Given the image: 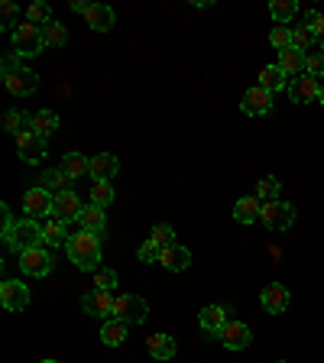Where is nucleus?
<instances>
[{"instance_id": "1", "label": "nucleus", "mask_w": 324, "mask_h": 363, "mask_svg": "<svg viewBox=\"0 0 324 363\" xmlns=\"http://www.w3.org/2000/svg\"><path fill=\"white\" fill-rule=\"evenodd\" d=\"M4 243L13 253H26L33 247H43V224L39 220H13L10 208L4 204Z\"/></svg>"}, {"instance_id": "2", "label": "nucleus", "mask_w": 324, "mask_h": 363, "mask_svg": "<svg viewBox=\"0 0 324 363\" xmlns=\"http://www.w3.org/2000/svg\"><path fill=\"white\" fill-rule=\"evenodd\" d=\"M65 253L75 263V269H82V272L101 269V237L98 234H88V230L72 234L65 243Z\"/></svg>"}, {"instance_id": "3", "label": "nucleus", "mask_w": 324, "mask_h": 363, "mask_svg": "<svg viewBox=\"0 0 324 363\" xmlns=\"http://www.w3.org/2000/svg\"><path fill=\"white\" fill-rule=\"evenodd\" d=\"M0 75H4V84H7V91L13 98H30L39 88V75L33 68L20 65V55H7L4 65H0Z\"/></svg>"}, {"instance_id": "4", "label": "nucleus", "mask_w": 324, "mask_h": 363, "mask_svg": "<svg viewBox=\"0 0 324 363\" xmlns=\"http://www.w3.org/2000/svg\"><path fill=\"white\" fill-rule=\"evenodd\" d=\"M13 49L20 59H36L39 52L45 49V36H43V26H36V23L23 20L20 26L13 30Z\"/></svg>"}, {"instance_id": "5", "label": "nucleus", "mask_w": 324, "mask_h": 363, "mask_svg": "<svg viewBox=\"0 0 324 363\" xmlns=\"http://www.w3.org/2000/svg\"><path fill=\"white\" fill-rule=\"evenodd\" d=\"M259 220L266 224V230L269 234H282V230H289V227L295 224V208L289 201H263V208H259Z\"/></svg>"}, {"instance_id": "6", "label": "nucleus", "mask_w": 324, "mask_h": 363, "mask_svg": "<svg viewBox=\"0 0 324 363\" xmlns=\"http://www.w3.org/2000/svg\"><path fill=\"white\" fill-rule=\"evenodd\" d=\"M113 318H121L127 325H143L146 318H150V302H146L143 295H117V302H113Z\"/></svg>"}, {"instance_id": "7", "label": "nucleus", "mask_w": 324, "mask_h": 363, "mask_svg": "<svg viewBox=\"0 0 324 363\" xmlns=\"http://www.w3.org/2000/svg\"><path fill=\"white\" fill-rule=\"evenodd\" d=\"M52 208H55V195H49V191L39 189V185H33V189L23 195V211H26L30 220L52 218Z\"/></svg>"}, {"instance_id": "8", "label": "nucleus", "mask_w": 324, "mask_h": 363, "mask_svg": "<svg viewBox=\"0 0 324 363\" xmlns=\"http://www.w3.org/2000/svg\"><path fill=\"white\" fill-rule=\"evenodd\" d=\"M113 298L111 292H104V289H91V292L82 295V311L91 318H101V321H107V318H113Z\"/></svg>"}, {"instance_id": "9", "label": "nucleus", "mask_w": 324, "mask_h": 363, "mask_svg": "<svg viewBox=\"0 0 324 363\" xmlns=\"http://www.w3.org/2000/svg\"><path fill=\"white\" fill-rule=\"evenodd\" d=\"M272 101H276V94H269V91L259 88V84H253L250 91H243L240 111L247 113V117H266V113L272 111Z\"/></svg>"}, {"instance_id": "10", "label": "nucleus", "mask_w": 324, "mask_h": 363, "mask_svg": "<svg viewBox=\"0 0 324 363\" xmlns=\"http://www.w3.org/2000/svg\"><path fill=\"white\" fill-rule=\"evenodd\" d=\"M20 269L26 272V276H49L52 272V253H49V247H33L26 250V253H20Z\"/></svg>"}, {"instance_id": "11", "label": "nucleus", "mask_w": 324, "mask_h": 363, "mask_svg": "<svg viewBox=\"0 0 324 363\" xmlns=\"http://www.w3.org/2000/svg\"><path fill=\"white\" fill-rule=\"evenodd\" d=\"M16 152H20L23 162H30V166H36L39 159L45 156V140H43L39 133H33L30 127H26L20 136H16Z\"/></svg>"}, {"instance_id": "12", "label": "nucleus", "mask_w": 324, "mask_h": 363, "mask_svg": "<svg viewBox=\"0 0 324 363\" xmlns=\"http://www.w3.org/2000/svg\"><path fill=\"white\" fill-rule=\"evenodd\" d=\"M0 302H4L7 311H23L30 305V289L23 286L20 279H7L0 286Z\"/></svg>"}, {"instance_id": "13", "label": "nucleus", "mask_w": 324, "mask_h": 363, "mask_svg": "<svg viewBox=\"0 0 324 363\" xmlns=\"http://www.w3.org/2000/svg\"><path fill=\"white\" fill-rule=\"evenodd\" d=\"M159 266H166L169 272H181L191 266V250L181 247V243H172V247L159 250Z\"/></svg>"}, {"instance_id": "14", "label": "nucleus", "mask_w": 324, "mask_h": 363, "mask_svg": "<svg viewBox=\"0 0 324 363\" xmlns=\"http://www.w3.org/2000/svg\"><path fill=\"white\" fill-rule=\"evenodd\" d=\"M218 337L224 340L227 350H243L250 340H253V331H250V325H243V321H227V328Z\"/></svg>"}, {"instance_id": "15", "label": "nucleus", "mask_w": 324, "mask_h": 363, "mask_svg": "<svg viewBox=\"0 0 324 363\" xmlns=\"http://www.w3.org/2000/svg\"><path fill=\"white\" fill-rule=\"evenodd\" d=\"M259 302H263V308L269 311V315H282V311L289 308V289L282 286V282H269V286L263 289V295H259Z\"/></svg>"}, {"instance_id": "16", "label": "nucleus", "mask_w": 324, "mask_h": 363, "mask_svg": "<svg viewBox=\"0 0 324 363\" xmlns=\"http://www.w3.org/2000/svg\"><path fill=\"white\" fill-rule=\"evenodd\" d=\"M318 78L311 75H302L295 78V82H289V98H292V104H311V101H318Z\"/></svg>"}, {"instance_id": "17", "label": "nucleus", "mask_w": 324, "mask_h": 363, "mask_svg": "<svg viewBox=\"0 0 324 363\" xmlns=\"http://www.w3.org/2000/svg\"><path fill=\"white\" fill-rule=\"evenodd\" d=\"M121 172V162L113 152H98V156H91V179L94 182H111L113 175Z\"/></svg>"}, {"instance_id": "18", "label": "nucleus", "mask_w": 324, "mask_h": 363, "mask_svg": "<svg viewBox=\"0 0 324 363\" xmlns=\"http://www.w3.org/2000/svg\"><path fill=\"white\" fill-rule=\"evenodd\" d=\"M82 198L75 195V191L68 189V191H62V195H55V208H52V214L59 220H68V224H72V218L78 220V214H82Z\"/></svg>"}, {"instance_id": "19", "label": "nucleus", "mask_w": 324, "mask_h": 363, "mask_svg": "<svg viewBox=\"0 0 324 363\" xmlns=\"http://www.w3.org/2000/svg\"><path fill=\"white\" fill-rule=\"evenodd\" d=\"M68 237H72L68 234V220H59L55 214L43 220V243L45 247H65Z\"/></svg>"}, {"instance_id": "20", "label": "nucleus", "mask_w": 324, "mask_h": 363, "mask_svg": "<svg viewBox=\"0 0 324 363\" xmlns=\"http://www.w3.org/2000/svg\"><path fill=\"white\" fill-rule=\"evenodd\" d=\"M78 227H82V230H88V234L104 237V227H107L104 208H98V204H88V208H82V214H78Z\"/></svg>"}, {"instance_id": "21", "label": "nucleus", "mask_w": 324, "mask_h": 363, "mask_svg": "<svg viewBox=\"0 0 324 363\" xmlns=\"http://www.w3.org/2000/svg\"><path fill=\"white\" fill-rule=\"evenodd\" d=\"M227 321H230V308H224V305H208V308H201V328L208 334H220L227 328Z\"/></svg>"}, {"instance_id": "22", "label": "nucleus", "mask_w": 324, "mask_h": 363, "mask_svg": "<svg viewBox=\"0 0 324 363\" xmlns=\"http://www.w3.org/2000/svg\"><path fill=\"white\" fill-rule=\"evenodd\" d=\"M84 20H88L91 30L107 33V30H113V23H117V13H113L107 4H91V10L84 13Z\"/></svg>"}, {"instance_id": "23", "label": "nucleus", "mask_w": 324, "mask_h": 363, "mask_svg": "<svg viewBox=\"0 0 324 363\" xmlns=\"http://www.w3.org/2000/svg\"><path fill=\"white\" fill-rule=\"evenodd\" d=\"M276 65L286 72L289 82H295V78L305 75V52H298V49H286V52H279V62Z\"/></svg>"}, {"instance_id": "24", "label": "nucleus", "mask_w": 324, "mask_h": 363, "mask_svg": "<svg viewBox=\"0 0 324 363\" xmlns=\"http://www.w3.org/2000/svg\"><path fill=\"white\" fill-rule=\"evenodd\" d=\"M30 130H33V133H39L43 140H49V136L59 130V113H55V111H36V113H30Z\"/></svg>"}, {"instance_id": "25", "label": "nucleus", "mask_w": 324, "mask_h": 363, "mask_svg": "<svg viewBox=\"0 0 324 363\" xmlns=\"http://www.w3.org/2000/svg\"><path fill=\"white\" fill-rule=\"evenodd\" d=\"M127 321H121V318H107L104 325H101V340H104L107 347H121L123 340H127Z\"/></svg>"}, {"instance_id": "26", "label": "nucleus", "mask_w": 324, "mask_h": 363, "mask_svg": "<svg viewBox=\"0 0 324 363\" xmlns=\"http://www.w3.org/2000/svg\"><path fill=\"white\" fill-rule=\"evenodd\" d=\"M68 175H65V169H45L43 175H39V189H45L49 195H62V191H68Z\"/></svg>"}, {"instance_id": "27", "label": "nucleus", "mask_w": 324, "mask_h": 363, "mask_svg": "<svg viewBox=\"0 0 324 363\" xmlns=\"http://www.w3.org/2000/svg\"><path fill=\"white\" fill-rule=\"evenodd\" d=\"M146 347H150V357H156V360H172L175 337H169V334H150V337H146Z\"/></svg>"}, {"instance_id": "28", "label": "nucleus", "mask_w": 324, "mask_h": 363, "mask_svg": "<svg viewBox=\"0 0 324 363\" xmlns=\"http://www.w3.org/2000/svg\"><path fill=\"white\" fill-rule=\"evenodd\" d=\"M259 88H266L269 94H276V91H289L286 72H282L279 65H266L263 72H259Z\"/></svg>"}, {"instance_id": "29", "label": "nucleus", "mask_w": 324, "mask_h": 363, "mask_svg": "<svg viewBox=\"0 0 324 363\" xmlns=\"http://www.w3.org/2000/svg\"><path fill=\"white\" fill-rule=\"evenodd\" d=\"M259 198L257 195H247V198H240V201L234 204V220L237 224H253V220L259 218Z\"/></svg>"}, {"instance_id": "30", "label": "nucleus", "mask_w": 324, "mask_h": 363, "mask_svg": "<svg viewBox=\"0 0 324 363\" xmlns=\"http://www.w3.org/2000/svg\"><path fill=\"white\" fill-rule=\"evenodd\" d=\"M62 169H65V175H68V179L75 182V179H82V175H88V172H91V159H88V156H82V152H75V150H72L65 159H62Z\"/></svg>"}, {"instance_id": "31", "label": "nucleus", "mask_w": 324, "mask_h": 363, "mask_svg": "<svg viewBox=\"0 0 324 363\" xmlns=\"http://www.w3.org/2000/svg\"><path fill=\"white\" fill-rule=\"evenodd\" d=\"M269 13H272V20L279 23V26H286V23L292 20L295 13H298V4H295V0H272V4H269Z\"/></svg>"}, {"instance_id": "32", "label": "nucleus", "mask_w": 324, "mask_h": 363, "mask_svg": "<svg viewBox=\"0 0 324 363\" xmlns=\"http://www.w3.org/2000/svg\"><path fill=\"white\" fill-rule=\"evenodd\" d=\"M43 36H45V45H52V49H62V45L68 43V30L62 26L59 20L45 23V26H43Z\"/></svg>"}, {"instance_id": "33", "label": "nucleus", "mask_w": 324, "mask_h": 363, "mask_svg": "<svg viewBox=\"0 0 324 363\" xmlns=\"http://www.w3.org/2000/svg\"><path fill=\"white\" fill-rule=\"evenodd\" d=\"M279 185L282 182L276 179V175H263V179L257 182V198L259 201H276V198H279Z\"/></svg>"}, {"instance_id": "34", "label": "nucleus", "mask_w": 324, "mask_h": 363, "mask_svg": "<svg viewBox=\"0 0 324 363\" xmlns=\"http://www.w3.org/2000/svg\"><path fill=\"white\" fill-rule=\"evenodd\" d=\"M26 20L36 23V26H45V23H52V7L45 0H36V4L26 7Z\"/></svg>"}, {"instance_id": "35", "label": "nucleus", "mask_w": 324, "mask_h": 363, "mask_svg": "<svg viewBox=\"0 0 324 363\" xmlns=\"http://www.w3.org/2000/svg\"><path fill=\"white\" fill-rule=\"evenodd\" d=\"M150 240L156 243L159 250L172 247V243H175V227H172V224H156V227L150 230Z\"/></svg>"}, {"instance_id": "36", "label": "nucleus", "mask_w": 324, "mask_h": 363, "mask_svg": "<svg viewBox=\"0 0 324 363\" xmlns=\"http://www.w3.org/2000/svg\"><path fill=\"white\" fill-rule=\"evenodd\" d=\"M111 201H113V185L111 182H94V185H91V204L107 208Z\"/></svg>"}, {"instance_id": "37", "label": "nucleus", "mask_w": 324, "mask_h": 363, "mask_svg": "<svg viewBox=\"0 0 324 363\" xmlns=\"http://www.w3.org/2000/svg\"><path fill=\"white\" fill-rule=\"evenodd\" d=\"M0 26H4V30H10V33L20 26V7H16V4H10V0H4V4H0Z\"/></svg>"}, {"instance_id": "38", "label": "nucleus", "mask_w": 324, "mask_h": 363, "mask_svg": "<svg viewBox=\"0 0 324 363\" xmlns=\"http://www.w3.org/2000/svg\"><path fill=\"white\" fill-rule=\"evenodd\" d=\"M305 75L324 78V49H311V52H305Z\"/></svg>"}, {"instance_id": "39", "label": "nucleus", "mask_w": 324, "mask_h": 363, "mask_svg": "<svg viewBox=\"0 0 324 363\" xmlns=\"http://www.w3.org/2000/svg\"><path fill=\"white\" fill-rule=\"evenodd\" d=\"M26 123H30V117H26L23 111H7L4 113V130L13 133V136H20L23 130H26Z\"/></svg>"}, {"instance_id": "40", "label": "nucleus", "mask_w": 324, "mask_h": 363, "mask_svg": "<svg viewBox=\"0 0 324 363\" xmlns=\"http://www.w3.org/2000/svg\"><path fill=\"white\" fill-rule=\"evenodd\" d=\"M311 43H315V30H308V26H295L292 30V49H298V52H311Z\"/></svg>"}, {"instance_id": "41", "label": "nucleus", "mask_w": 324, "mask_h": 363, "mask_svg": "<svg viewBox=\"0 0 324 363\" xmlns=\"http://www.w3.org/2000/svg\"><path fill=\"white\" fill-rule=\"evenodd\" d=\"M113 286H117V272H113L111 266H101V269H94V289L113 292Z\"/></svg>"}, {"instance_id": "42", "label": "nucleus", "mask_w": 324, "mask_h": 363, "mask_svg": "<svg viewBox=\"0 0 324 363\" xmlns=\"http://www.w3.org/2000/svg\"><path fill=\"white\" fill-rule=\"evenodd\" d=\"M269 43H272V49H279V52L292 49V30H289V26H276V30L269 33Z\"/></svg>"}, {"instance_id": "43", "label": "nucleus", "mask_w": 324, "mask_h": 363, "mask_svg": "<svg viewBox=\"0 0 324 363\" xmlns=\"http://www.w3.org/2000/svg\"><path fill=\"white\" fill-rule=\"evenodd\" d=\"M136 259H143V263H159V247L152 240H146L143 247L136 250Z\"/></svg>"}, {"instance_id": "44", "label": "nucleus", "mask_w": 324, "mask_h": 363, "mask_svg": "<svg viewBox=\"0 0 324 363\" xmlns=\"http://www.w3.org/2000/svg\"><path fill=\"white\" fill-rule=\"evenodd\" d=\"M321 20H324V16L318 13V10H305V26H308V30H315Z\"/></svg>"}, {"instance_id": "45", "label": "nucleus", "mask_w": 324, "mask_h": 363, "mask_svg": "<svg viewBox=\"0 0 324 363\" xmlns=\"http://www.w3.org/2000/svg\"><path fill=\"white\" fill-rule=\"evenodd\" d=\"M72 10H78V13H88L91 4H88V0H72Z\"/></svg>"}, {"instance_id": "46", "label": "nucleus", "mask_w": 324, "mask_h": 363, "mask_svg": "<svg viewBox=\"0 0 324 363\" xmlns=\"http://www.w3.org/2000/svg\"><path fill=\"white\" fill-rule=\"evenodd\" d=\"M315 43H318V45H321V49H324V20H321V23H318V26H315Z\"/></svg>"}, {"instance_id": "47", "label": "nucleus", "mask_w": 324, "mask_h": 363, "mask_svg": "<svg viewBox=\"0 0 324 363\" xmlns=\"http://www.w3.org/2000/svg\"><path fill=\"white\" fill-rule=\"evenodd\" d=\"M318 101H321V104H324V84H321V88H318Z\"/></svg>"}, {"instance_id": "48", "label": "nucleus", "mask_w": 324, "mask_h": 363, "mask_svg": "<svg viewBox=\"0 0 324 363\" xmlns=\"http://www.w3.org/2000/svg\"><path fill=\"white\" fill-rule=\"evenodd\" d=\"M43 363H59V360H43Z\"/></svg>"}, {"instance_id": "49", "label": "nucleus", "mask_w": 324, "mask_h": 363, "mask_svg": "<svg viewBox=\"0 0 324 363\" xmlns=\"http://www.w3.org/2000/svg\"><path fill=\"white\" fill-rule=\"evenodd\" d=\"M276 363H286V360H276Z\"/></svg>"}]
</instances>
